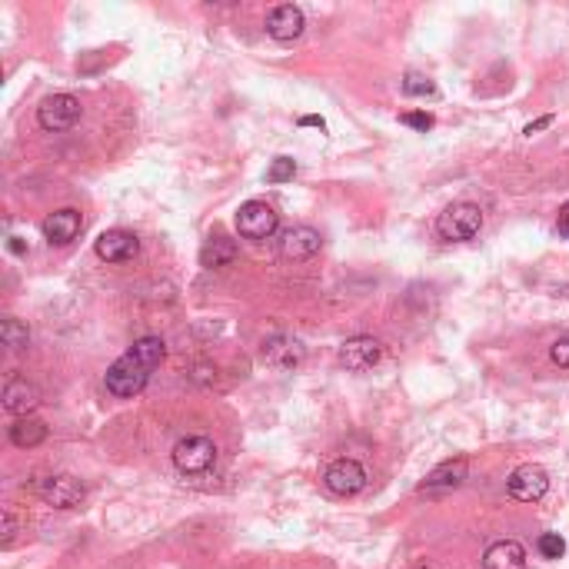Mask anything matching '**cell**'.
Masks as SVG:
<instances>
[{
	"mask_svg": "<svg viewBox=\"0 0 569 569\" xmlns=\"http://www.w3.org/2000/svg\"><path fill=\"white\" fill-rule=\"evenodd\" d=\"M466 473H470V460L466 456H456V460H446L440 463L436 470H430V476L420 483V493H446V490H456Z\"/></svg>",
	"mask_w": 569,
	"mask_h": 569,
	"instance_id": "7c38bea8",
	"label": "cell"
},
{
	"mask_svg": "<svg viewBox=\"0 0 569 569\" xmlns=\"http://www.w3.org/2000/svg\"><path fill=\"white\" fill-rule=\"evenodd\" d=\"M37 403H40V393H37L34 383H27L24 377L7 380V386H4V410L7 413L30 416V413L37 410Z\"/></svg>",
	"mask_w": 569,
	"mask_h": 569,
	"instance_id": "2e32d148",
	"label": "cell"
},
{
	"mask_svg": "<svg viewBox=\"0 0 569 569\" xmlns=\"http://www.w3.org/2000/svg\"><path fill=\"white\" fill-rule=\"evenodd\" d=\"M217 463V446H213L210 436H187L174 446V466L187 476H200L207 473L210 466Z\"/></svg>",
	"mask_w": 569,
	"mask_h": 569,
	"instance_id": "3957f363",
	"label": "cell"
},
{
	"mask_svg": "<svg viewBox=\"0 0 569 569\" xmlns=\"http://www.w3.org/2000/svg\"><path fill=\"white\" fill-rule=\"evenodd\" d=\"M80 227H84V220H80V213L74 207H64V210H54L50 217L44 220V237L50 243H57V247H64V243L77 240Z\"/></svg>",
	"mask_w": 569,
	"mask_h": 569,
	"instance_id": "9a60e30c",
	"label": "cell"
},
{
	"mask_svg": "<svg viewBox=\"0 0 569 569\" xmlns=\"http://www.w3.org/2000/svg\"><path fill=\"white\" fill-rule=\"evenodd\" d=\"M400 120H403L406 127H413V130H423V134H426V130L433 127V117H430V114H403Z\"/></svg>",
	"mask_w": 569,
	"mask_h": 569,
	"instance_id": "d4e9b609",
	"label": "cell"
},
{
	"mask_svg": "<svg viewBox=\"0 0 569 569\" xmlns=\"http://www.w3.org/2000/svg\"><path fill=\"white\" fill-rule=\"evenodd\" d=\"M300 127H320L323 130V117H300Z\"/></svg>",
	"mask_w": 569,
	"mask_h": 569,
	"instance_id": "f1b7e54d",
	"label": "cell"
},
{
	"mask_svg": "<svg viewBox=\"0 0 569 569\" xmlns=\"http://www.w3.org/2000/svg\"><path fill=\"white\" fill-rule=\"evenodd\" d=\"M233 260H237V240H230V237H210L200 247V267H207V270L227 267Z\"/></svg>",
	"mask_w": 569,
	"mask_h": 569,
	"instance_id": "ac0fdd59",
	"label": "cell"
},
{
	"mask_svg": "<svg viewBox=\"0 0 569 569\" xmlns=\"http://www.w3.org/2000/svg\"><path fill=\"white\" fill-rule=\"evenodd\" d=\"M323 247V237L313 227H290L280 237V253L287 260H310Z\"/></svg>",
	"mask_w": 569,
	"mask_h": 569,
	"instance_id": "4fadbf2b",
	"label": "cell"
},
{
	"mask_svg": "<svg viewBox=\"0 0 569 569\" xmlns=\"http://www.w3.org/2000/svg\"><path fill=\"white\" fill-rule=\"evenodd\" d=\"M323 483H327V490L337 496H357L363 486H367V470H363L357 460H350V456H340V460H333L327 466Z\"/></svg>",
	"mask_w": 569,
	"mask_h": 569,
	"instance_id": "52a82bcc",
	"label": "cell"
},
{
	"mask_svg": "<svg viewBox=\"0 0 569 569\" xmlns=\"http://www.w3.org/2000/svg\"><path fill=\"white\" fill-rule=\"evenodd\" d=\"M167 357V347L160 337H140L134 347H130L124 357H117L107 370V393L117 396V400H134L137 393H144V386L150 383V373H154Z\"/></svg>",
	"mask_w": 569,
	"mask_h": 569,
	"instance_id": "6da1fadb",
	"label": "cell"
},
{
	"mask_svg": "<svg viewBox=\"0 0 569 569\" xmlns=\"http://www.w3.org/2000/svg\"><path fill=\"white\" fill-rule=\"evenodd\" d=\"M400 87H403V94H406V97H436V94H440L433 80H430V77H423V74H406Z\"/></svg>",
	"mask_w": 569,
	"mask_h": 569,
	"instance_id": "44dd1931",
	"label": "cell"
},
{
	"mask_svg": "<svg viewBox=\"0 0 569 569\" xmlns=\"http://www.w3.org/2000/svg\"><path fill=\"white\" fill-rule=\"evenodd\" d=\"M506 490H510L513 500L536 503V500H543L546 490H550V473H546L540 463H523V466H516V470L510 473Z\"/></svg>",
	"mask_w": 569,
	"mask_h": 569,
	"instance_id": "8992f818",
	"label": "cell"
},
{
	"mask_svg": "<svg viewBox=\"0 0 569 569\" xmlns=\"http://www.w3.org/2000/svg\"><path fill=\"white\" fill-rule=\"evenodd\" d=\"M483 569H526V550L516 540H496L483 553Z\"/></svg>",
	"mask_w": 569,
	"mask_h": 569,
	"instance_id": "e0dca14e",
	"label": "cell"
},
{
	"mask_svg": "<svg viewBox=\"0 0 569 569\" xmlns=\"http://www.w3.org/2000/svg\"><path fill=\"white\" fill-rule=\"evenodd\" d=\"M10 250H14V253H24V243H20L17 237H10Z\"/></svg>",
	"mask_w": 569,
	"mask_h": 569,
	"instance_id": "f546056e",
	"label": "cell"
},
{
	"mask_svg": "<svg viewBox=\"0 0 569 569\" xmlns=\"http://www.w3.org/2000/svg\"><path fill=\"white\" fill-rule=\"evenodd\" d=\"M40 496H44V503L57 506V510H74V506L84 503L87 490L77 476L57 473V476H47V480L40 483Z\"/></svg>",
	"mask_w": 569,
	"mask_h": 569,
	"instance_id": "ba28073f",
	"label": "cell"
},
{
	"mask_svg": "<svg viewBox=\"0 0 569 569\" xmlns=\"http://www.w3.org/2000/svg\"><path fill=\"white\" fill-rule=\"evenodd\" d=\"M263 360H267L270 367H277V370H293L303 360V347H300L297 337L277 333V337H270L267 343H263Z\"/></svg>",
	"mask_w": 569,
	"mask_h": 569,
	"instance_id": "5bb4252c",
	"label": "cell"
},
{
	"mask_svg": "<svg viewBox=\"0 0 569 569\" xmlns=\"http://www.w3.org/2000/svg\"><path fill=\"white\" fill-rule=\"evenodd\" d=\"M556 230H560V237L569 240V200L560 207V213H556Z\"/></svg>",
	"mask_w": 569,
	"mask_h": 569,
	"instance_id": "484cf974",
	"label": "cell"
},
{
	"mask_svg": "<svg viewBox=\"0 0 569 569\" xmlns=\"http://www.w3.org/2000/svg\"><path fill=\"white\" fill-rule=\"evenodd\" d=\"M483 230V210L470 200H456L450 203L440 217H436V233L450 243H466Z\"/></svg>",
	"mask_w": 569,
	"mask_h": 569,
	"instance_id": "7a4b0ae2",
	"label": "cell"
},
{
	"mask_svg": "<svg viewBox=\"0 0 569 569\" xmlns=\"http://www.w3.org/2000/svg\"><path fill=\"white\" fill-rule=\"evenodd\" d=\"M536 550H540L543 560H560L566 553V540L560 533H543L540 540H536Z\"/></svg>",
	"mask_w": 569,
	"mask_h": 569,
	"instance_id": "7402d4cb",
	"label": "cell"
},
{
	"mask_svg": "<svg viewBox=\"0 0 569 569\" xmlns=\"http://www.w3.org/2000/svg\"><path fill=\"white\" fill-rule=\"evenodd\" d=\"M416 569H426V566H416Z\"/></svg>",
	"mask_w": 569,
	"mask_h": 569,
	"instance_id": "4dcf8cb0",
	"label": "cell"
},
{
	"mask_svg": "<svg viewBox=\"0 0 569 569\" xmlns=\"http://www.w3.org/2000/svg\"><path fill=\"white\" fill-rule=\"evenodd\" d=\"M546 127H553V114H546V117H540V120H533V124H526V127H523V134H526V137H533V134H540V130H546Z\"/></svg>",
	"mask_w": 569,
	"mask_h": 569,
	"instance_id": "4316f807",
	"label": "cell"
},
{
	"mask_svg": "<svg viewBox=\"0 0 569 569\" xmlns=\"http://www.w3.org/2000/svg\"><path fill=\"white\" fill-rule=\"evenodd\" d=\"M0 340L7 350H27L30 347V330L20 320H4L0 323Z\"/></svg>",
	"mask_w": 569,
	"mask_h": 569,
	"instance_id": "ffe728a7",
	"label": "cell"
},
{
	"mask_svg": "<svg viewBox=\"0 0 569 569\" xmlns=\"http://www.w3.org/2000/svg\"><path fill=\"white\" fill-rule=\"evenodd\" d=\"M137 250H140V240L130 230H104L94 240V253H97L100 260H107V263L134 260Z\"/></svg>",
	"mask_w": 569,
	"mask_h": 569,
	"instance_id": "30bf717a",
	"label": "cell"
},
{
	"mask_svg": "<svg viewBox=\"0 0 569 569\" xmlns=\"http://www.w3.org/2000/svg\"><path fill=\"white\" fill-rule=\"evenodd\" d=\"M277 227H280L277 210L263 200H247L237 210V230H240V237H247V240H270L273 233H277Z\"/></svg>",
	"mask_w": 569,
	"mask_h": 569,
	"instance_id": "277c9868",
	"label": "cell"
},
{
	"mask_svg": "<svg viewBox=\"0 0 569 569\" xmlns=\"http://www.w3.org/2000/svg\"><path fill=\"white\" fill-rule=\"evenodd\" d=\"M14 536V516H10V510L4 513V540H10Z\"/></svg>",
	"mask_w": 569,
	"mask_h": 569,
	"instance_id": "83f0119b",
	"label": "cell"
},
{
	"mask_svg": "<svg viewBox=\"0 0 569 569\" xmlns=\"http://www.w3.org/2000/svg\"><path fill=\"white\" fill-rule=\"evenodd\" d=\"M47 440V423L37 420V416H20V420L10 426V443L20 446V450H34Z\"/></svg>",
	"mask_w": 569,
	"mask_h": 569,
	"instance_id": "d6986e66",
	"label": "cell"
},
{
	"mask_svg": "<svg viewBox=\"0 0 569 569\" xmlns=\"http://www.w3.org/2000/svg\"><path fill=\"white\" fill-rule=\"evenodd\" d=\"M80 120V100L74 94H54L37 107V124L50 134H64Z\"/></svg>",
	"mask_w": 569,
	"mask_h": 569,
	"instance_id": "5b68a950",
	"label": "cell"
},
{
	"mask_svg": "<svg viewBox=\"0 0 569 569\" xmlns=\"http://www.w3.org/2000/svg\"><path fill=\"white\" fill-rule=\"evenodd\" d=\"M550 360L556 363L560 370H569V337H560L550 347Z\"/></svg>",
	"mask_w": 569,
	"mask_h": 569,
	"instance_id": "cb8c5ba5",
	"label": "cell"
},
{
	"mask_svg": "<svg viewBox=\"0 0 569 569\" xmlns=\"http://www.w3.org/2000/svg\"><path fill=\"white\" fill-rule=\"evenodd\" d=\"M383 360V343L373 337H350L340 343V363L353 373L373 370Z\"/></svg>",
	"mask_w": 569,
	"mask_h": 569,
	"instance_id": "9c48e42d",
	"label": "cell"
},
{
	"mask_svg": "<svg viewBox=\"0 0 569 569\" xmlns=\"http://www.w3.org/2000/svg\"><path fill=\"white\" fill-rule=\"evenodd\" d=\"M303 27H307V20H303V10L297 4H280L267 14V34L273 40H280V44L297 40L303 34Z\"/></svg>",
	"mask_w": 569,
	"mask_h": 569,
	"instance_id": "8fae6325",
	"label": "cell"
},
{
	"mask_svg": "<svg viewBox=\"0 0 569 569\" xmlns=\"http://www.w3.org/2000/svg\"><path fill=\"white\" fill-rule=\"evenodd\" d=\"M293 174H297V164L290 157H277L267 170V180L270 184H287V180H293Z\"/></svg>",
	"mask_w": 569,
	"mask_h": 569,
	"instance_id": "603a6c76",
	"label": "cell"
}]
</instances>
